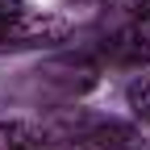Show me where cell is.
I'll return each mask as SVG.
<instances>
[{
    "mask_svg": "<svg viewBox=\"0 0 150 150\" xmlns=\"http://www.w3.org/2000/svg\"><path fill=\"white\" fill-rule=\"evenodd\" d=\"M46 146V129L29 121H0V150H33Z\"/></svg>",
    "mask_w": 150,
    "mask_h": 150,
    "instance_id": "cell-4",
    "label": "cell"
},
{
    "mask_svg": "<svg viewBox=\"0 0 150 150\" xmlns=\"http://www.w3.org/2000/svg\"><path fill=\"white\" fill-rule=\"evenodd\" d=\"M129 4H138V8H150V0H129Z\"/></svg>",
    "mask_w": 150,
    "mask_h": 150,
    "instance_id": "cell-6",
    "label": "cell"
},
{
    "mask_svg": "<svg viewBox=\"0 0 150 150\" xmlns=\"http://www.w3.org/2000/svg\"><path fill=\"white\" fill-rule=\"evenodd\" d=\"M125 104H129V112H134L142 125H150V75H134V79H129Z\"/></svg>",
    "mask_w": 150,
    "mask_h": 150,
    "instance_id": "cell-5",
    "label": "cell"
},
{
    "mask_svg": "<svg viewBox=\"0 0 150 150\" xmlns=\"http://www.w3.org/2000/svg\"><path fill=\"white\" fill-rule=\"evenodd\" d=\"M63 150H142V134L121 121H83L63 134Z\"/></svg>",
    "mask_w": 150,
    "mask_h": 150,
    "instance_id": "cell-2",
    "label": "cell"
},
{
    "mask_svg": "<svg viewBox=\"0 0 150 150\" xmlns=\"http://www.w3.org/2000/svg\"><path fill=\"white\" fill-rule=\"evenodd\" d=\"M112 59L117 63H150V13H142L138 21H129L117 38H112Z\"/></svg>",
    "mask_w": 150,
    "mask_h": 150,
    "instance_id": "cell-3",
    "label": "cell"
},
{
    "mask_svg": "<svg viewBox=\"0 0 150 150\" xmlns=\"http://www.w3.org/2000/svg\"><path fill=\"white\" fill-rule=\"evenodd\" d=\"M67 33V21L29 0H0V46H46Z\"/></svg>",
    "mask_w": 150,
    "mask_h": 150,
    "instance_id": "cell-1",
    "label": "cell"
}]
</instances>
